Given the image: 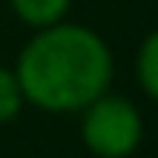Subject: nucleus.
Masks as SVG:
<instances>
[{"label": "nucleus", "mask_w": 158, "mask_h": 158, "mask_svg": "<svg viewBox=\"0 0 158 158\" xmlns=\"http://www.w3.org/2000/svg\"><path fill=\"white\" fill-rule=\"evenodd\" d=\"M26 103L45 113H81L113 84V52L97 29L58 19L35 29L13 64Z\"/></svg>", "instance_id": "1"}, {"label": "nucleus", "mask_w": 158, "mask_h": 158, "mask_svg": "<svg viewBox=\"0 0 158 158\" xmlns=\"http://www.w3.org/2000/svg\"><path fill=\"white\" fill-rule=\"evenodd\" d=\"M145 139L139 106L123 94L103 90L81 110V142L94 158H129Z\"/></svg>", "instance_id": "2"}, {"label": "nucleus", "mask_w": 158, "mask_h": 158, "mask_svg": "<svg viewBox=\"0 0 158 158\" xmlns=\"http://www.w3.org/2000/svg\"><path fill=\"white\" fill-rule=\"evenodd\" d=\"M74 0H10L13 16L29 29H42L58 19H68V10Z\"/></svg>", "instance_id": "3"}, {"label": "nucleus", "mask_w": 158, "mask_h": 158, "mask_svg": "<svg viewBox=\"0 0 158 158\" xmlns=\"http://www.w3.org/2000/svg\"><path fill=\"white\" fill-rule=\"evenodd\" d=\"M135 81L142 94L158 103V29H152L135 48Z\"/></svg>", "instance_id": "4"}, {"label": "nucleus", "mask_w": 158, "mask_h": 158, "mask_svg": "<svg viewBox=\"0 0 158 158\" xmlns=\"http://www.w3.org/2000/svg\"><path fill=\"white\" fill-rule=\"evenodd\" d=\"M23 110H26V97H23L16 71L6 68V64H0V126L13 123Z\"/></svg>", "instance_id": "5"}]
</instances>
